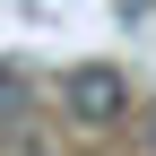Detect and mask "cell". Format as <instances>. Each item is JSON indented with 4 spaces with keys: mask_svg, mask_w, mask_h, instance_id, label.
I'll list each match as a JSON object with an SVG mask.
<instances>
[{
    "mask_svg": "<svg viewBox=\"0 0 156 156\" xmlns=\"http://www.w3.org/2000/svg\"><path fill=\"white\" fill-rule=\"evenodd\" d=\"M61 104H69V122L104 130V122H122V113H130V78H122V69H104V61H87V69H69V78H61Z\"/></svg>",
    "mask_w": 156,
    "mask_h": 156,
    "instance_id": "6da1fadb",
    "label": "cell"
},
{
    "mask_svg": "<svg viewBox=\"0 0 156 156\" xmlns=\"http://www.w3.org/2000/svg\"><path fill=\"white\" fill-rule=\"evenodd\" d=\"M26 113H35V78L26 69H0V130H17Z\"/></svg>",
    "mask_w": 156,
    "mask_h": 156,
    "instance_id": "7a4b0ae2",
    "label": "cell"
}]
</instances>
